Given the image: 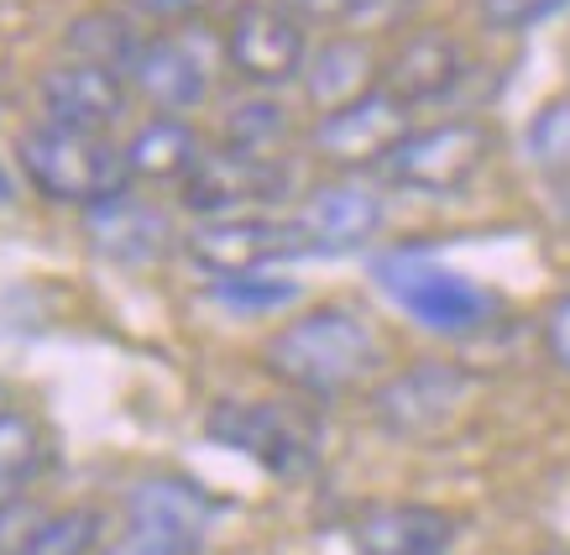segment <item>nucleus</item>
<instances>
[{
    "label": "nucleus",
    "mask_w": 570,
    "mask_h": 555,
    "mask_svg": "<svg viewBox=\"0 0 570 555\" xmlns=\"http://www.w3.org/2000/svg\"><path fill=\"white\" fill-rule=\"evenodd\" d=\"M220 519V504L189 477H147L126 498V529L157 539L178 555H199L209 545V529Z\"/></svg>",
    "instance_id": "12"
},
{
    "label": "nucleus",
    "mask_w": 570,
    "mask_h": 555,
    "mask_svg": "<svg viewBox=\"0 0 570 555\" xmlns=\"http://www.w3.org/2000/svg\"><path fill=\"white\" fill-rule=\"evenodd\" d=\"M414 132V110L397 105L382 89H366L362 100L325 110L309 132V147L320 163L341 168V174H362V168H382L393 147Z\"/></svg>",
    "instance_id": "10"
},
{
    "label": "nucleus",
    "mask_w": 570,
    "mask_h": 555,
    "mask_svg": "<svg viewBox=\"0 0 570 555\" xmlns=\"http://www.w3.org/2000/svg\"><path fill=\"white\" fill-rule=\"evenodd\" d=\"M476 372L455 362H414L372 388V419L397 440H434L476 399Z\"/></svg>",
    "instance_id": "6"
},
{
    "label": "nucleus",
    "mask_w": 570,
    "mask_h": 555,
    "mask_svg": "<svg viewBox=\"0 0 570 555\" xmlns=\"http://www.w3.org/2000/svg\"><path fill=\"white\" fill-rule=\"evenodd\" d=\"M205 430L230 446V451L252 456L267 477L277 483H304L320 471V425L304 403L288 399H225L209 409Z\"/></svg>",
    "instance_id": "4"
},
{
    "label": "nucleus",
    "mask_w": 570,
    "mask_h": 555,
    "mask_svg": "<svg viewBox=\"0 0 570 555\" xmlns=\"http://www.w3.org/2000/svg\"><path fill=\"white\" fill-rule=\"evenodd\" d=\"M523 147L534 157V168L566 178L570 174V100H550L539 110L529 132H523Z\"/></svg>",
    "instance_id": "23"
},
{
    "label": "nucleus",
    "mask_w": 570,
    "mask_h": 555,
    "mask_svg": "<svg viewBox=\"0 0 570 555\" xmlns=\"http://www.w3.org/2000/svg\"><path fill=\"white\" fill-rule=\"evenodd\" d=\"M382 221H387V205L366 184H320L294 215L304 246L309 252H330V257L366 246L382 231Z\"/></svg>",
    "instance_id": "15"
},
{
    "label": "nucleus",
    "mask_w": 570,
    "mask_h": 555,
    "mask_svg": "<svg viewBox=\"0 0 570 555\" xmlns=\"http://www.w3.org/2000/svg\"><path fill=\"white\" fill-rule=\"evenodd\" d=\"M544 351L560 372H570V294H560L544 314Z\"/></svg>",
    "instance_id": "27"
},
{
    "label": "nucleus",
    "mask_w": 570,
    "mask_h": 555,
    "mask_svg": "<svg viewBox=\"0 0 570 555\" xmlns=\"http://www.w3.org/2000/svg\"><path fill=\"white\" fill-rule=\"evenodd\" d=\"M215 58H225L215 37H205L199 27H174V32L141 37V52L126 74V85L147 105H157V116H174V110H189L209 95Z\"/></svg>",
    "instance_id": "11"
},
{
    "label": "nucleus",
    "mask_w": 570,
    "mask_h": 555,
    "mask_svg": "<svg viewBox=\"0 0 570 555\" xmlns=\"http://www.w3.org/2000/svg\"><path fill=\"white\" fill-rule=\"evenodd\" d=\"M27 477H6V471H0V519H6V514H11V508L21 504V498H27Z\"/></svg>",
    "instance_id": "31"
},
{
    "label": "nucleus",
    "mask_w": 570,
    "mask_h": 555,
    "mask_svg": "<svg viewBox=\"0 0 570 555\" xmlns=\"http://www.w3.org/2000/svg\"><path fill=\"white\" fill-rule=\"evenodd\" d=\"M209 294L236 314H273V310H288V304H294L298 283L294 278H277L273 267H267V273H242V278H209Z\"/></svg>",
    "instance_id": "22"
},
{
    "label": "nucleus",
    "mask_w": 570,
    "mask_h": 555,
    "mask_svg": "<svg viewBox=\"0 0 570 555\" xmlns=\"http://www.w3.org/2000/svg\"><path fill=\"white\" fill-rule=\"evenodd\" d=\"M184 252L205 278H242L267 273L288 257H309V246L298 236L294 221H273L262 210L246 215H205L184 231Z\"/></svg>",
    "instance_id": "9"
},
{
    "label": "nucleus",
    "mask_w": 570,
    "mask_h": 555,
    "mask_svg": "<svg viewBox=\"0 0 570 555\" xmlns=\"http://www.w3.org/2000/svg\"><path fill=\"white\" fill-rule=\"evenodd\" d=\"M199 157H205V142L184 116H153L126 142L131 184H184Z\"/></svg>",
    "instance_id": "18"
},
{
    "label": "nucleus",
    "mask_w": 570,
    "mask_h": 555,
    "mask_svg": "<svg viewBox=\"0 0 570 555\" xmlns=\"http://www.w3.org/2000/svg\"><path fill=\"white\" fill-rule=\"evenodd\" d=\"M377 58L366 48L362 37H330L325 48L309 52L304 64V95L320 105V116L335 110V105L362 100L366 89H377Z\"/></svg>",
    "instance_id": "19"
},
{
    "label": "nucleus",
    "mask_w": 570,
    "mask_h": 555,
    "mask_svg": "<svg viewBox=\"0 0 570 555\" xmlns=\"http://www.w3.org/2000/svg\"><path fill=\"white\" fill-rule=\"evenodd\" d=\"M461 79H466V48H461V37L445 32V27L409 32L377 69V89L393 95L397 105H409V110L455 95Z\"/></svg>",
    "instance_id": "14"
},
{
    "label": "nucleus",
    "mask_w": 570,
    "mask_h": 555,
    "mask_svg": "<svg viewBox=\"0 0 570 555\" xmlns=\"http://www.w3.org/2000/svg\"><path fill=\"white\" fill-rule=\"evenodd\" d=\"M137 17H153V21H199L209 17L220 0H126Z\"/></svg>",
    "instance_id": "28"
},
{
    "label": "nucleus",
    "mask_w": 570,
    "mask_h": 555,
    "mask_svg": "<svg viewBox=\"0 0 570 555\" xmlns=\"http://www.w3.org/2000/svg\"><path fill=\"white\" fill-rule=\"evenodd\" d=\"M69 52L79 58V64H100V69H110V74H121L126 79L131 64H137V52H141V37L126 17L89 11V17H79L69 27Z\"/></svg>",
    "instance_id": "21"
},
{
    "label": "nucleus",
    "mask_w": 570,
    "mask_h": 555,
    "mask_svg": "<svg viewBox=\"0 0 570 555\" xmlns=\"http://www.w3.org/2000/svg\"><path fill=\"white\" fill-rule=\"evenodd\" d=\"M37 105H42V121L48 126H69V132H95V137H110V126L126 116L131 105V85L121 74L100 69V64H58V69L42 74L37 85Z\"/></svg>",
    "instance_id": "13"
},
{
    "label": "nucleus",
    "mask_w": 570,
    "mask_h": 555,
    "mask_svg": "<svg viewBox=\"0 0 570 555\" xmlns=\"http://www.w3.org/2000/svg\"><path fill=\"white\" fill-rule=\"evenodd\" d=\"M105 535V514L95 504L58 508L48 519H37L27 535L11 545L6 555H95Z\"/></svg>",
    "instance_id": "20"
},
{
    "label": "nucleus",
    "mask_w": 570,
    "mask_h": 555,
    "mask_svg": "<svg viewBox=\"0 0 570 555\" xmlns=\"http://www.w3.org/2000/svg\"><path fill=\"white\" fill-rule=\"evenodd\" d=\"M544 555H570V551H544Z\"/></svg>",
    "instance_id": "33"
},
{
    "label": "nucleus",
    "mask_w": 570,
    "mask_h": 555,
    "mask_svg": "<svg viewBox=\"0 0 570 555\" xmlns=\"http://www.w3.org/2000/svg\"><path fill=\"white\" fill-rule=\"evenodd\" d=\"M294 17H304V21H346V17H356L366 0H283Z\"/></svg>",
    "instance_id": "29"
},
{
    "label": "nucleus",
    "mask_w": 570,
    "mask_h": 555,
    "mask_svg": "<svg viewBox=\"0 0 570 555\" xmlns=\"http://www.w3.org/2000/svg\"><path fill=\"white\" fill-rule=\"evenodd\" d=\"M48 467V440L37 430V419L27 415H0V471L6 477H27L37 483V471Z\"/></svg>",
    "instance_id": "24"
},
{
    "label": "nucleus",
    "mask_w": 570,
    "mask_h": 555,
    "mask_svg": "<svg viewBox=\"0 0 570 555\" xmlns=\"http://www.w3.org/2000/svg\"><path fill=\"white\" fill-rule=\"evenodd\" d=\"M0 415H11V393H6V382H0Z\"/></svg>",
    "instance_id": "32"
},
{
    "label": "nucleus",
    "mask_w": 570,
    "mask_h": 555,
    "mask_svg": "<svg viewBox=\"0 0 570 555\" xmlns=\"http://www.w3.org/2000/svg\"><path fill=\"white\" fill-rule=\"evenodd\" d=\"M262 367L298 399H346L382 372V341L346 304H320L262 341Z\"/></svg>",
    "instance_id": "1"
},
{
    "label": "nucleus",
    "mask_w": 570,
    "mask_h": 555,
    "mask_svg": "<svg viewBox=\"0 0 570 555\" xmlns=\"http://www.w3.org/2000/svg\"><path fill=\"white\" fill-rule=\"evenodd\" d=\"M220 52L246 85L283 89V85H294V79H304L309 32H304V17H294L283 0H246V6L230 11Z\"/></svg>",
    "instance_id": "8"
},
{
    "label": "nucleus",
    "mask_w": 570,
    "mask_h": 555,
    "mask_svg": "<svg viewBox=\"0 0 570 555\" xmlns=\"http://www.w3.org/2000/svg\"><path fill=\"white\" fill-rule=\"evenodd\" d=\"M17 163L27 184L52 205L95 210L105 199L131 189V168H126V147L95 132H69V126H32L21 132Z\"/></svg>",
    "instance_id": "2"
},
{
    "label": "nucleus",
    "mask_w": 570,
    "mask_h": 555,
    "mask_svg": "<svg viewBox=\"0 0 570 555\" xmlns=\"http://www.w3.org/2000/svg\"><path fill=\"white\" fill-rule=\"evenodd\" d=\"M492 157V132L487 121H434V126H414L409 137L393 147V157L382 163L387 184L397 189H414V194H461L476 184V174L487 168Z\"/></svg>",
    "instance_id": "5"
},
{
    "label": "nucleus",
    "mask_w": 570,
    "mask_h": 555,
    "mask_svg": "<svg viewBox=\"0 0 570 555\" xmlns=\"http://www.w3.org/2000/svg\"><path fill=\"white\" fill-rule=\"evenodd\" d=\"M288 132V116L273 100H236L225 116V147H252V153H273L277 137Z\"/></svg>",
    "instance_id": "25"
},
{
    "label": "nucleus",
    "mask_w": 570,
    "mask_h": 555,
    "mask_svg": "<svg viewBox=\"0 0 570 555\" xmlns=\"http://www.w3.org/2000/svg\"><path fill=\"white\" fill-rule=\"evenodd\" d=\"M455 535V514L434 504H372L351 519L356 555H445Z\"/></svg>",
    "instance_id": "16"
},
{
    "label": "nucleus",
    "mask_w": 570,
    "mask_h": 555,
    "mask_svg": "<svg viewBox=\"0 0 570 555\" xmlns=\"http://www.w3.org/2000/svg\"><path fill=\"white\" fill-rule=\"evenodd\" d=\"M85 231H89V242H95V252L110 262H121V267L157 262L174 246V226L163 221V210L141 205L131 189L116 194V199H105V205H95V210H85Z\"/></svg>",
    "instance_id": "17"
},
{
    "label": "nucleus",
    "mask_w": 570,
    "mask_h": 555,
    "mask_svg": "<svg viewBox=\"0 0 570 555\" xmlns=\"http://www.w3.org/2000/svg\"><path fill=\"white\" fill-rule=\"evenodd\" d=\"M570 0H476V17L492 32H529L539 21H550Z\"/></svg>",
    "instance_id": "26"
},
{
    "label": "nucleus",
    "mask_w": 570,
    "mask_h": 555,
    "mask_svg": "<svg viewBox=\"0 0 570 555\" xmlns=\"http://www.w3.org/2000/svg\"><path fill=\"white\" fill-rule=\"evenodd\" d=\"M372 273H377L382 294L434 335H476L498 314V294H487L476 278L455 273V267L434 262L430 252H414V246L382 252L372 262Z\"/></svg>",
    "instance_id": "3"
},
{
    "label": "nucleus",
    "mask_w": 570,
    "mask_h": 555,
    "mask_svg": "<svg viewBox=\"0 0 570 555\" xmlns=\"http://www.w3.org/2000/svg\"><path fill=\"white\" fill-rule=\"evenodd\" d=\"M294 189V168L277 153H252V147H205L194 163V174L178 184V205L205 215H246V210H267L288 199Z\"/></svg>",
    "instance_id": "7"
},
{
    "label": "nucleus",
    "mask_w": 570,
    "mask_h": 555,
    "mask_svg": "<svg viewBox=\"0 0 570 555\" xmlns=\"http://www.w3.org/2000/svg\"><path fill=\"white\" fill-rule=\"evenodd\" d=\"M95 555H178V551H168V545H157V539L137 535V529H126L121 539H110V545H105V551H95Z\"/></svg>",
    "instance_id": "30"
}]
</instances>
